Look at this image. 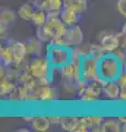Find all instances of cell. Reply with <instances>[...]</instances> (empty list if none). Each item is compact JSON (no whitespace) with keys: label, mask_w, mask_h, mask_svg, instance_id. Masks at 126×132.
Masks as SVG:
<instances>
[{"label":"cell","mask_w":126,"mask_h":132,"mask_svg":"<svg viewBox=\"0 0 126 132\" xmlns=\"http://www.w3.org/2000/svg\"><path fill=\"white\" fill-rule=\"evenodd\" d=\"M124 72V64L117 59L114 53H106L99 60L100 77L105 81L117 80Z\"/></svg>","instance_id":"cell-1"},{"label":"cell","mask_w":126,"mask_h":132,"mask_svg":"<svg viewBox=\"0 0 126 132\" xmlns=\"http://www.w3.org/2000/svg\"><path fill=\"white\" fill-rule=\"evenodd\" d=\"M46 57L53 69H60L72 61V47L66 45L47 44Z\"/></svg>","instance_id":"cell-2"},{"label":"cell","mask_w":126,"mask_h":132,"mask_svg":"<svg viewBox=\"0 0 126 132\" xmlns=\"http://www.w3.org/2000/svg\"><path fill=\"white\" fill-rule=\"evenodd\" d=\"M83 43V32L78 24L68 27L65 34L62 38H54L52 39L50 44H57V45H66L69 47H76Z\"/></svg>","instance_id":"cell-3"},{"label":"cell","mask_w":126,"mask_h":132,"mask_svg":"<svg viewBox=\"0 0 126 132\" xmlns=\"http://www.w3.org/2000/svg\"><path fill=\"white\" fill-rule=\"evenodd\" d=\"M99 60L100 59L92 55L84 56L81 59V79L89 82L99 78Z\"/></svg>","instance_id":"cell-4"},{"label":"cell","mask_w":126,"mask_h":132,"mask_svg":"<svg viewBox=\"0 0 126 132\" xmlns=\"http://www.w3.org/2000/svg\"><path fill=\"white\" fill-rule=\"evenodd\" d=\"M101 95H103V85L96 80H93L88 82L86 88L79 93L78 96L82 104L93 105L100 100Z\"/></svg>","instance_id":"cell-5"},{"label":"cell","mask_w":126,"mask_h":132,"mask_svg":"<svg viewBox=\"0 0 126 132\" xmlns=\"http://www.w3.org/2000/svg\"><path fill=\"white\" fill-rule=\"evenodd\" d=\"M29 71L36 79L41 77L53 75V68L50 65V62H48L46 55L31 57Z\"/></svg>","instance_id":"cell-6"},{"label":"cell","mask_w":126,"mask_h":132,"mask_svg":"<svg viewBox=\"0 0 126 132\" xmlns=\"http://www.w3.org/2000/svg\"><path fill=\"white\" fill-rule=\"evenodd\" d=\"M98 41L101 43L106 53H113L120 47V39L117 32L102 31L98 35Z\"/></svg>","instance_id":"cell-7"},{"label":"cell","mask_w":126,"mask_h":132,"mask_svg":"<svg viewBox=\"0 0 126 132\" xmlns=\"http://www.w3.org/2000/svg\"><path fill=\"white\" fill-rule=\"evenodd\" d=\"M3 43H6L8 45V47L10 48V51L12 52V54H13L14 64H18L21 61H23L24 59L30 56L29 52H27V47H26L25 42L18 41L15 39H7Z\"/></svg>","instance_id":"cell-8"},{"label":"cell","mask_w":126,"mask_h":132,"mask_svg":"<svg viewBox=\"0 0 126 132\" xmlns=\"http://www.w3.org/2000/svg\"><path fill=\"white\" fill-rule=\"evenodd\" d=\"M25 43H26L27 52H29V55L31 57L46 55L47 44L42 42V41H41L36 35L35 36H31V38L26 39Z\"/></svg>","instance_id":"cell-9"},{"label":"cell","mask_w":126,"mask_h":132,"mask_svg":"<svg viewBox=\"0 0 126 132\" xmlns=\"http://www.w3.org/2000/svg\"><path fill=\"white\" fill-rule=\"evenodd\" d=\"M40 5L41 0H29V1L22 3L17 11L19 18L24 21H31L34 12L40 9Z\"/></svg>","instance_id":"cell-10"},{"label":"cell","mask_w":126,"mask_h":132,"mask_svg":"<svg viewBox=\"0 0 126 132\" xmlns=\"http://www.w3.org/2000/svg\"><path fill=\"white\" fill-rule=\"evenodd\" d=\"M59 93L52 85L41 86L40 89V101L41 102H54L58 99Z\"/></svg>","instance_id":"cell-11"},{"label":"cell","mask_w":126,"mask_h":132,"mask_svg":"<svg viewBox=\"0 0 126 132\" xmlns=\"http://www.w3.org/2000/svg\"><path fill=\"white\" fill-rule=\"evenodd\" d=\"M31 128L34 131L37 132H46L50 130V128L52 126V123L50 121L48 116H44V114H37L34 116L33 120L30 123Z\"/></svg>","instance_id":"cell-12"},{"label":"cell","mask_w":126,"mask_h":132,"mask_svg":"<svg viewBox=\"0 0 126 132\" xmlns=\"http://www.w3.org/2000/svg\"><path fill=\"white\" fill-rule=\"evenodd\" d=\"M121 93V86L116 80L106 81L103 85V95L109 100H119Z\"/></svg>","instance_id":"cell-13"},{"label":"cell","mask_w":126,"mask_h":132,"mask_svg":"<svg viewBox=\"0 0 126 132\" xmlns=\"http://www.w3.org/2000/svg\"><path fill=\"white\" fill-rule=\"evenodd\" d=\"M64 8V0H41L40 9L50 13H60Z\"/></svg>","instance_id":"cell-14"},{"label":"cell","mask_w":126,"mask_h":132,"mask_svg":"<svg viewBox=\"0 0 126 132\" xmlns=\"http://www.w3.org/2000/svg\"><path fill=\"white\" fill-rule=\"evenodd\" d=\"M80 16H81V13L72 9H69V8H63V10L60 11V19L63 20V22L67 27L78 24Z\"/></svg>","instance_id":"cell-15"},{"label":"cell","mask_w":126,"mask_h":132,"mask_svg":"<svg viewBox=\"0 0 126 132\" xmlns=\"http://www.w3.org/2000/svg\"><path fill=\"white\" fill-rule=\"evenodd\" d=\"M18 12L10 9V8H2L0 12V24H5L7 27L12 26L18 18Z\"/></svg>","instance_id":"cell-16"},{"label":"cell","mask_w":126,"mask_h":132,"mask_svg":"<svg viewBox=\"0 0 126 132\" xmlns=\"http://www.w3.org/2000/svg\"><path fill=\"white\" fill-rule=\"evenodd\" d=\"M122 123L117 118H105L101 126V132H120Z\"/></svg>","instance_id":"cell-17"},{"label":"cell","mask_w":126,"mask_h":132,"mask_svg":"<svg viewBox=\"0 0 126 132\" xmlns=\"http://www.w3.org/2000/svg\"><path fill=\"white\" fill-rule=\"evenodd\" d=\"M0 61H1V65L6 66V67H9L14 64L13 54L6 43L0 45Z\"/></svg>","instance_id":"cell-18"},{"label":"cell","mask_w":126,"mask_h":132,"mask_svg":"<svg viewBox=\"0 0 126 132\" xmlns=\"http://www.w3.org/2000/svg\"><path fill=\"white\" fill-rule=\"evenodd\" d=\"M18 86L17 81H13L7 77L0 78V95L1 97H8Z\"/></svg>","instance_id":"cell-19"},{"label":"cell","mask_w":126,"mask_h":132,"mask_svg":"<svg viewBox=\"0 0 126 132\" xmlns=\"http://www.w3.org/2000/svg\"><path fill=\"white\" fill-rule=\"evenodd\" d=\"M79 118L80 117H78V116H64L60 128L68 132H76Z\"/></svg>","instance_id":"cell-20"},{"label":"cell","mask_w":126,"mask_h":132,"mask_svg":"<svg viewBox=\"0 0 126 132\" xmlns=\"http://www.w3.org/2000/svg\"><path fill=\"white\" fill-rule=\"evenodd\" d=\"M89 0H64V8H69L79 13H82L88 9Z\"/></svg>","instance_id":"cell-21"},{"label":"cell","mask_w":126,"mask_h":132,"mask_svg":"<svg viewBox=\"0 0 126 132\" xmlns=\"http://www.w3.org/2000/svg\"><path fill=\"white\" fill-rule=\"evenodd\" d=\"M89 128H90L91 132H101V126L104 121V117L101 114H89L86 116Z\"/></svg>","instance_id":"cell-22"},{"label":"cell","mask_w":126,"mask_h":132,"mask_svg":"<svg viewBox=\"0 0 126 132\" xmlns=\"http://www.w3.org/2000/svg\"><path fill=\"white\" fill-rule=\"evenodd\" d=\"M63 90L69 95H78V81L75 79H67L62 78Z\"/></svg>","instance_id":"cell-23"},{"label":"cell","mask_w":126,"mask_h":132,"mask_svg":"<svg viewBox=\"0 0 126 132\" xmlns=\"http://www.w3.org/2000/svg\"><path fill=\"white\" fill-rule=\"evenodd\" d=\"M47 16H48V14H47L44 10H42V9H37V10L34 12L33 18H32L31 22L33 23L36 28L43 27L44 24L46 23V21H47Z\"/></svg>","instance_id":"cell-24"},{"label":"cell","mask_w":126,"mask_h":132,"mask_svg":"<svg viewBox=\"0 0 126 132\" xmlns=\"http://www.w3.org/2000/svg\"><path fill=\"white\" fill-rule=\"evenodd\" d=\"M90 51H91V55L98 57V59H101L102 56L106 54V52H105V50L103 48V46L101 45L100 42L90 43Z\"/></svg>","instance_id":"cell-25"},{"label":"cell","mask_w":126,"mask_h":132,"mask_svg":"<svg viewBox=\"0 0 126 132\" xmlns=\"http://www.w3.org/2000/svg\"><path fill=\"white\" fill-rule=\"evenodd\" d=\"M36 78L32 75L30 73L29 69H26V71H23L21 72L19 76V79H18V84H21V85H27V84H31L32 81H34Z\"/></svg>","instance_id":"cell-26"},{"label":"cell","mask_w":126,"mask_h":132,"mask_svg":"<svg viewBox=\"0 0 126 132\" xmlns=\"http://www.w3.org/2000/svg\"><path fill=\"white\" fill-rule=\"evenodd\" d=\"M21 74V71L19 68H17L14 65L9 66L7 67V71H6V77L9 78V79L13 80V81H18L19 79V76Z\"/></svg>","instance_id":"cell-27"},{"label":"cell","mask_w":126,"mask_h":132,"mask_svg":"<svg viewBox=\"0 0 126 132\" xmlns=\"http://www.w3.org/2000/svg\"><path fill=\"white\" fill-rule=\"evenodd\" d=\"M36 36L45 44H50V42H51V38L47 35V33L44 31V29L42 27L36 28Z\"/></svg>","instance_id":"cell-28"},{"label":"cell","mask_w":126,"mask_h":132,"mask_svg":"<svg viewBox=\"0 0 126 132\" xmlns=\"http://www.w3.org/2000/svg\"><path fill=\"white\" fill-rule=\"evenodd\" d=\"M115 8L117 12L126 19V0H117L115 3Z\"/></svg>","instance_id":"cell-29"},{"label":"cell","mask_w":126,"mask_h":132,"mask_svg":"<svg viewBox=\"0 0 126 132\" xmlns=\"http://www.w3.org/2000/svg\"><path fill=\"white\" fill-rule=\"evenodd\" d=\"M113 53H114V54L117 56V59H119L122 63L124 64V66H125V64H126V50L119 47L117 50H115Z\"/></svg>","instance_id":"cell-30"},{"label":"cell","mask_w":126,"mask_h":132,"mask_svg":"<svg viewBox=\"0 0 126 132\" xmlns=\"http://www.w3.org/2000/svg\"><path fill=\"white\" fill-rule=\"evenodd\" d=\"M48 118H50V121H51L52 125H55V126H59L60 127L64 116H60V114H51V116H48Z\"/></svg>","instance_id":"cell-31"},{"label":"cell","mask_w":126,"mask_h":132,"mask_svg":"<svg viewBox=\"0 0 126 132\" xmlns=\"http://www.w3.org/2000/svg\"><path fill=\"white\" fill-rule=\"evenodd\" d=\"M8 28L5 26V24H0V39H1V41H5L8 39Z\"/></svg>","instance_id":"cell-32"},{"label":"cell","mask_w":126,"mask_h":132,"mask_svg":"<svg viewBox=\"0 0 126 132\" xmlns=\"http://www.w3.org/2000/svg\"><path fill=\"white\" fill-rule=\"evenodd\" d=\"M117 33H119V39H120V47L126 50V35L123 34L121 31Z\"/></svg>","instance_id":"cell-33"},{"label":"cell","mask_w":126,"mask_h":132,"mask_svg":"<svg viewBox=\"0 0 126 132\" xmlns=\"http://www.w3.org/2000/svg\"><path fill=\"white\" fill-rule=\"evenodd\" d=\"M33 118H34V116H32V114H30V116H22V119H23V120L25 121V122H29V123L32 122Z\"/></svg>","instance_id":"cell-34"},{"label":"cell","mask_w":126,"mask_h":132,"mask_svg":"<svg viewBox=\"0 0 126 132\" xmlns=\"http://www.w3.org/2000/svg\"><path fill=\"white\" fill-rule=\"evenodd\" d=\"M116 118L119 119L122 125H123V123H126V116H122V114H121V116H117Z\"/></svg>","instance_id":"cell-35"},{"label":"cell","mask_w":126,"mask_h":132,"mask_svg":"<svg viewBox=\"0 0 126 132\" xmlns=\"http://www.w3.org/2000/svg\"><path fill=\"white\" fill-rule=\"evenodd\" d=\"M121 32L123 33V34H125L126 35V22L123 24V26H122V29H121Z\"/></svg>","instance_id":"cell-36"},{"label":"cell","mask_w":126,"mask_h":132,"mask_svg":"<svg viewBox=\"0 0 126 132\" xmlns=\"http://www.w3.org/2000/svg\"><path fill=\"white\" fill-rule=\"evenodd\" d=\"M122 131L126 132V123H123V125H122Z\"/></svg>","instance_id":"cell-37"},{"label":"cell","mask_w":126,"mask_h":132,"mask_svg":"<svg viewBox=\"0 0 126 132\" xmlns=\"http://www.w3.org/2000/svg\"><path fill=\"white\" fill-rule=\"evenodd\" d=\"M29 129H18V132H29Z\"/></svg>","instance_id":"cell-38"},{"label":"cell","mask_w":126,"mask_h":132,"mask_svg":"<svg viewBox=\"0 0 126 132\" xmlns=\"http://www.w3.org/2000/svg\"><path fill=\"white\" fill-rule=\"evenodd\" d=\"M124 71L126 72V64H125V66H124Z\"/></svg>","instance_id":"cell-39"}]
</instances>
